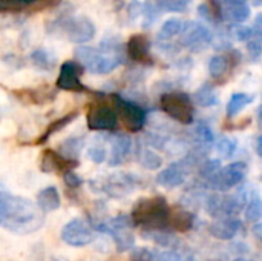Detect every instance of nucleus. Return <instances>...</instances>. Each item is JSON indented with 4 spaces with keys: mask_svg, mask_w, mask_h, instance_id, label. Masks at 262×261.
I'll return each mask as SVG.
<instances>
[{
    "mask_svg": "<svg viewBox=\"0 0 262 261\" xmlns=\"http://www.w3.org/2000/svg\"><path fill=\"white\" fill-rule=\"evenodd\" d=\"M45 212L29 198L0 189V226L17 235H29L41 229Z\"/></svg>",
    "mask_w": 262,
    "mask_h": 261,
    "instance_id": "obj_1",
    "label": "nucleus"
},
{
    "mask_svg": "<svg viewBox=\"0 0 262 261\" xmlns=\"http://www.w3.org/2000/svg\"><path fill=\"white\" fill-rule=\"evenodd\" d=\"M170 208L164 197H147L138 200L130 212L134 228L140 229H170L169 228ZM172 231V229H170Z\"/></svg>",
    "mask_w": 262,
    "mask_h": 261,
    "instance_id": "obj_2",
    "label": "nucleus"
},
{
    "mask_svg": "<svg viewBox=\"0 0 262 261\" xmlns=\"http://www.w3.org/2000/svg\"><path fill=\"white\" fill-rule=\"evenodd\" d=\"M95 231L111 235L120 254L130 251L135 245L134 223L126 214H120L114 218H106L95 228Z\"/></svg>",
    "mask_w": 262,
    "mask_h": 261,
    "instance_id": "obj_3",
    "label": "nucleus"
},
{
    "mask_svg": "<svg viewBox=\"0 0 262 261\" xmlns=\"http://www.w3.org/2000/svg\"><path fill=\"white\" fill-rule=\"evenodd\" d=\"M246 200L236 192L229 195L210 194L206 197L204 206L210 217L213 218H226V217H238L246 206Z\"/></svg>",
    "mask_w": 262,
    "mask_h": 261,
    "instance_id": "obj_4",
    "label": "nucleus"
},
{
    "mask_svg": "<svg viewBox=\"0 0 262 261\" xmlns=\"http://www.w3.org/2000/svg\"><path fill=\"white\" fill-rule=\"evenodd\" d=\"M75 57L92 74H109L120 65L118 57L103 54L101 51L94 49V48H88V46L77 48Z\"/></svg>",
    "mask_w": 262,
    "mask_h": 261,
    "instance_id": "obj_5",
    "label": "nucleus"
},
{
    "mask_svg": "<svg viewBox=\"0 0 262 261\" xmlns=\"http://www.w3.org/2000/svg\"><path fill=\"white\" fill-rule=\"evenodd\" d=\"M161 109L173 120L190 125L193 122V105L187 94L167 92L161 97Z\"/></svg>",
    "mask_w": 262,
    "mask_h": 261,
    "instance_id": "obj_6",
    "label": "nucleus"
},
{
    "mask_svg": "<svg viewBox=\"0 0 262 261\" xmlns=\"http://www.w3.org/2000/svg\"><path fill=\"white\" fill-rule=\"evenodd\" d=\"M246 175H247V165L243 162H235L227 165L226 168H221L218 174L210 182H207V186L215 191L226 192L232 188L239 186L244 182Z\"/></svg>",
    "mask_w": 262,
    "mask_h": 261,
    "instance_id": "obj_7",
    "label": "nucleus"
},
{
    "mask_svg": "<svg viewBox=\"0 0 262 261\" xmlns=\"http://www.w3.org/2000/svg\"><path fill=\"white\" fill-rule=\"evenodd\" d=\"M181 45L193 52H198L209 46L213 40V35L207 26L200 22H187L181 29Z\"/></svg>",
    "mask_w": 262,
    "mask_h": 261,
    "instance_id": "obj_8",
    "label": "nucleus"
},
{
    "mask_svg": "<svg viewBox=\"0 0 262 261\" xmlns=\"http://www.w3.org/2000/svg\"><path fill=\"white\" fill-rule=\"evenodd\" d=\"M61 240L68 246L72 248H83L92 243L94 240V229L91 225L83 218H74L68 222L61 229Z\"/></svg>",
    "mask_w": 262,
    "mask_h": 261,
    "instance_id": "obj_9",
    "label": "nucleus"
},
{
    "mask_svg": "<svg viewBox=\"0 0 262 261\" xmlns=\"http://www.w3.org/2000/svg\"><path fill=\"white\" fill-rule=\"evenodd\" d=\"M115 111H117V114H120L123 123L126 125V128L130 132H138L146 123L144 109L130 100L117 97L115 98Z\"/></svg>",
    "mask_w": 262,
    "mask_h": 261,
    "instance_id": "obj_10",
    "label": "nucleus"
},
{
    "mask_svg": "<svg viewBox=\"0 0 262 261\" xmlns=\"http://www.w3.org/2000/svg\"><path fill=\"white\" fill-rule=\"evenodd\" d=\"M63 31L66 37L74 43H86L95 35V26L92 20L84 15L66 18V22L63 23Z\"/></svg>",
    "mask_w": 262,
    "mask_h": 261,
    "instance_id": "obj_11",
    "label": "nucleus"
},
{
    "mask_svg": "<svg viewBox=\"0 0 262 261\" xmlns=\"http://www.w3.org/2000/svg\"><path fill=\"white\" fill-rule=\"evenodd\" d=\"M118 123L115 109L107 105H94L88 112V126L92 131H109Z\"/></svg>",
    "mask_w": 262,
    "mask_h": 261,
    "instance_id": "obj_12",
    "label": "nucleus"
},
{
    "mask_svg": "<svg viewBox=\"0 0 262 261\" xmlns=\"http://www.w3.org/2000/svg\"><path fill=\"white\" fill-rule=\"evenodd\" d=\"M137 186V182L129 174H115L100 183V192L107 194L112 198H120L130 194Z\"/></svg>",
    "mask_w": 262,
    "mask_h": 261,
    "instance_id": "obj_13",
    "label": "nucleus"
},
{
    "mask_svg": "<svg viewBox=\"0 0 262 261\" xmlns=\"http://www.w3.org/2000/svg\"><path fill=\"white\" fill-rule=\"evenodd\" d=\"M243 229V223L236 217H226V218H216L209 228L210 234L223 242H230L233 240Z\"/></svg>",
    "mask_w": 262,
    "mask_h": 261,
    "instance_id": "obj_14",
    "label": "nucleus"
},
{
    "mask_svg": "<svg viewBox=\"0 0 262 261\" xmlns=\"http://www.w3.org/2000/svg\"><path fill=\"white\" fill-rule=\"evenodd\" d=\"M187 177V169L181 163H173L167 168H164L157 175V183L163 188H177L184 185Z\"/></svg>",
    "mask_w": 262,
    "mask_h": 261,
    "instance_id": "obj_15",
    "label": "nucleus"
},
{
    "mask_svg": "<svg viewBox=\"0 0 262 261\" xmlns=\"http://www.w3.org/2000/svg\"><path fill=\"white\" fill-rule=\"evenodd\" d=\"M111 148H112V151H111V157H109V165L118 166V165L124 163L126 158H129V155L132 154V140L127 135L117 134L112 137Z\"/></svg>",
    "mask_w": 262,
    "mask_h": 261,
    "instance_id": "obj_16",
    "label": "nucleus"
},
{
    "mask_svg": "<svg viewBox=\"0 0 262 261\" xmlns=\"http://www.w3.org/2000/svg\"><path fill=\"white\" fill-rule=\"evenodd\" d=\"M57 86L66 91H81L84 86L80 82L78 69L72 62H64L60 68V74L57 78Z\"/></svg>",
    "mask_w": 262,
    "mask_h": 261,
    "instance_id": "obj_17",
    "label": "nucleus"
},
{
    "mask_svg": "<svg viewBox=\"0 0 262 261\" xmlns=\"http://www.w3.org/2000/svg\"><path fill=\"white\" fill-rule=\"evenodd\" d=\"M77 165V162L68 160L63 155H60L58 152L54 151H45L43 157H41V165L40 169L43 172H64L72 169Z\"/></svg>",
    "mask_w": 262,
    "mask_h": 261,
    "instance_id": "obj_18",
    "label": "nucleus"
},
{
    "mask_svg": "<svg viewBox=\"0 0 262 261\" xmlns=\"http://www.w3.org/2000/svg\"><path fill=\"white\" fill-rule=\"evenodd\" d=\"M196 222V217L192 211L189 209H175L173 212L170 211L169 215V228L173 232H189L193 229Z\"/></svg>",
    "mask_w": 262,
    "mask_h": 261,
    "instance_id": "obj_19",
    "label": "nucleus"
},
{
    "mask_svg": "<svg viewBox=\"0 0 262 261\" xmlns=\"http://www.w3.org/2000/svg\"><path fill=\"white\" fill-rule=\"evenodd\" d=\"M149 51H150V42L147 37L141 34H135L129 38L127 43V54L135 62H146L149 60Z\"/></svg>",
    "mask_w": 262,
    "mask_h": 261,
    "instance_id": "obj_20",
    "label": "nucleus"
},
{
    "mask_svg": "<svg viewBox=\"0 0 262 261\" xmlns=\"http://www.w3.org/2000/svg\"><path fill=\"white\" fill-rule=\"evenodd\" d=\"M61 198L55 186H48L41 189L37 194V206L46 214V212H54L60 208Z\"/></svg>",
    "mask_w": 262,
    "mask_h": 261,
    "instance_id": "obj_21",
    "label": "nucleus"
},
{
    "mask_svg": "<svg viewBox=\"0 0 262 261\" xmlns=\"http://www.w3.org/2000/svg\"><path fill=\"white\" fill-rule=\"evenodd\" d=\"M221 14L226 20L233 23H243L250 17V6L249 3H238V5H223Z\"/></svg>",
    "mask_w": 262,
    "mask_h": 261,
    "instance_id": "obj_22",
    "label": "nucleus"
},
{
    "mask_svg": "<svg viewBox=\"0 0 262 261\" xmlns=\"http://www.w3.org/2000/svg\"><path fill=\"white\" fill-rule=\"evenodd\" d=\"M83 145H84V140L81 137H71L58 146V154L68 160L77 162V158L83 149Z\"/></svg>",
    "mask_w": 262,
    "mask_h": 261,
    "instance_id": "obj_23",
    "label": "nucleus"
},
{
    "mask_svg": "<svg viewBox=\"0 0 262 261\" xmlns=\"http://www.w3.org/2000/svg\"><path fill=\"white\" fill-rule=\"evenodd\" d=\"M183 25H184V22L178 17H172V18L166 20L163 23L160 32H158V38L160 40H170V38L177 37L181 32Z\"/></svg>",
    "mask_w": 262,
    "mask_h": 261,
    "instance_id": "obj_24",
    "label": "nucleus"
},
{
    "mask_svg": "<svg viewBox=\"0 0 262 261\" xmlns=\"http://www.w3.org/2000/svg\"><path fill=\"white\" fill-rule=\"evenodd\" d=\"M252 102H253V98H252L249 94H243V92L233 94V95L230 97V100H229V105H227V115H229V117L236 115V114L241 112L246 106H249Z\"/></svg>",
    "mask_w": 262,
    "mask_h": 261,
    "instance_id": "obj_25",
    "label": "nucleus"
},
{
    "mask_svg": "<svg viewBox=\"0 0 262 261\" xmlns=\"http://www.w3.org/2000/svg\"><path fill=\"white\" fill-rule=\"evenodd\" d=\"M195 102L201 108H210V106H213V105L218 103V97H216V94H215V91H213L212 86L204 85L203 88H200L195 92Z\"/></svg>",
    "mask_w": 262,
    "mask_h": 261,
    "instance_id": "obj_26",
    "label": "nucleus"
},
{
    "mask_svg": "<svg viewBox=\"0 0 262 261\" xmlns=\"http://www.w3.org/2000/svg\"><path fill=\"white\" fill-rule=\"evenodd\" d=\"M31 60L34 62L35 66L41 68V69H52L55 66V58L52 57V54L46 49H35L31 54Z\"/></svg>",
    "mask_w": 262,
    "mask_h": 261,
    "instance_id": "obj_27",
    "label": "nucleus"
},
{
    "mask_svg": "<svg viewBox=\"0 0 262 261\" xmlns=\"http://www.w3.org/2000/svg\"><path fill=\"white\" fill-rule=\"evenodd\" d=\"M140 163L143 168H146L149 171H157L163 166V158L155 151L147 148V149H143L141 157H140Z\"/></svg>",
    "mask_w": 262,
    "mask_h": 261,
    "instance_id": "obj_28",
    "label": "nucleus"
},
{
    "mask_svg": "<svg viewBox=\"0 0 262 261\" xmlns=\"http://www.w3.org/2000/svg\"><path fill=\"white\" fill-rule=\"evenodd\" d=\"M244 217H246V222H249V223H252V225L256 223V222H261L262 203L258 197H253V198L246 205Z\"/></svg>",
    "mask_w": 262,
    "mask_h": 261,
    "instance_id": "obj_29",
    "label": "nucleus"
},
{
    "mask_svg": "<svg viewBox=\"0 0 262 261\" xmlns=\"http://www.w3.org/2000/svg\"><path fill=\"white\" fill-rule=\"evenodd\" d=\"M223 166H221V162L218 158H215V160H204L200 165V177L207 183V182H210L218 174V171Z\"/></svg>",
    "mask_w": 262,
    "mask_h": 261,
    "instance_id": "obj_30",
    "label": "nucleus"
},
{
    "mask_svg": "<svg viewBox=\"0 0 262 261\" xmlns=\"http://www.w3.org/2000/svg\"><path fill=\"white\" fill-rule=\"evenodd\" d=\"M236 149H238V143L230 137H223L216 143V152L220 154L221 158H226V160L232 158L235 155Z\"/></svg>",
    "mask_w": 262,
    "mask_h": 261,
    "instance_id": "obj_31",
    "label": "nucleus"
},
{
    "mask_svg": "<svg viewBox=\"0 0 262 261\" xmlns=\"http://www.w3.org/2000/svg\"><path fill=\"white\" fill-rule=\"evenodd\" d=\"M192 0H158L157 5L160 6V9L163 11H169V12H183L187 9V6L190 5Z\"/></svg>",
    "mask_w": 262,
    "mask_h": 261,
    "instance_id": "obj_32",
    "label": "nucleus"
},
{
    "mask_svg": "<svg viewBox=\"0 0 262 261\" xmlns=\"http://www.w3.org/2000/svg\"><path fill=\"white\" fill-rule=\"evenodd\" d=\"M227 58L223 55H213L209 60V72L212 77H221L227 69Z\"/></svg>",
    "mask_w": 262,
    "mask_h": 261,
    "instance_id": "obj_33",
    "label": "nucleus"
},
{
    "mask_svg": "<svg viewBox=\"0 0 262 261\" xmlns=\"http://www.w3.org/2000/svg\"><path fill=\"white\" fill-rule=\"evenodd\" d=\"M230 35L236 40H250L255 32H253V28L252 26H247V25H239V23H235L232 25L230 28Z\"/></svg>",
    "mask_w": 262,
    "mask_h": 261,
    "instance_id": "obj_34",
    "label": "nucleus"
},
{
    "mask_svg": "<svg viewBox=\"0 0 262 261\" xmlns=\"http://www.w3.org/2000/svg\"><path fill=\"white\" fill-rule=\"evenodd\" d=\"M195 134H196V137H198L200 143H201V145H206V146L212 145V143H213V140H215V134H213V131H212V129H210V126H209V125H206V123H200V125L195 128Z\"/></svg>",
    "mask_w": 262,
    "mask_h": 261,
    "instance_id": "obj_35",
    "label": "nucleus"
},
{
    "mask_svg": "<svg viewBox=\"0 0 262 261\" xmlns=\"http://www.w3.org/2000/svg\"><path fill=\"white\" fill-rule=\"evenodd\" d=\"M88 157H89L94 163L100 165V163L106 162V158H107V151H106L104 146L95 145V146H91V148L88 149Z\"/></svg>",
    "mask_w": 262,
    "mask_h": 261,
    "instance_id": "obj_36",
    "label": "nucleus"
},
{
    "mask_svg": "<svg viewBox=\"0 0 262 261\" xmlns=\"http://www.w3.org/2000/svg\"><path fill=\"white\" fill-rule=\"evenodd\" d=\"M154 261H183V258L177 249H166L158 254L154 252Z\"/></svg>",
    "mask_w": 262,
    "mask_h": 261,
    "instance_id": "obj_37",
    "label": "nucleus"
},
{
    "mask_svg": "<svg viewBox=\"0 0 262 261\" xmlns=\"http://www.w3.org/2000/svg\"><path fill=\"white\" fill-rule=\"evenodd\" d=\"M37 0H0V9L2 11H11V9H20L26 5H31Z\"/></svg>",
    "mask_w": 262,
    "mask_h": 261,
    "instance_id": "obj_38",
    "label": "nucleus"
},
{
    "mask_svg": "<svg viewBox=\"0 0 262 261\" xmlns=\"http://www.w3.org/2000/svg\"><path fill=\"white\" fill-rule=\"evenodd\" d=\"M130 261H154V252L147 248H137L130 254Z\"/></svg>",
    "mask_w": 262,
    "mask_h": 261,
    "instance_id": "obj_39",
    "label": "nucleus"
},
{
    "mask_svg": "<svg viewBox=\"0 0 262 261\" xmlns=\"http://www.w3.org/2000/svg\"><path fill=\"white\" fill-rule=\"evenodd\" d=\"M63 178H64V183H66V186H69V188H72V189H75V188H80V186L83 185V180H81V178H80L77 174H74L71 169L63 172Z\"/></svg>",
    "mask_w": 262,
    "mask_h": 261,
    "instance_id": "obj_40",
    "label": "nucleus"
},
{
    "mask_svg": "<svg viewBox=\"0 0 262 261\" xmlns=\"http://www.w3.org/2000/svg\"><path fill=\"white\" fill-rule=\"evenodd\" d=\"M247 51H249V55L250 58H255L258 60L261 57V42H259V37L256 38H250V42L247 43Z\"/></svg>",
    "mask_w": 262,
    "mask_h": 261,
    "instance_id": "obj_41",
    "label": "nucleus"
},
{
    "mask_svg": "<svg viewBox=\"0 0 262 261\" xmlns=\"http://www.w3.org/2000/svg\"><path fill=\"white\" fill-rule=\"evenodd\" d=\"M74 117H75V114H72V115H68V117H63L61 120H58V122L52 123V125H51V128L48 129V132L45 134V137H43V138H41L40 142H45V140H46V138H48V137H49L51 134L57 132V131H58L60 128H63L64 125H68V123H69V122H71V120H72Z\"/></svg>",
    "mask_w": 262,
    "mask_h": 261,
    "instance_id": "obj_42",
    "label": "nucleus"
},
{
    "mask_svg": "<svg viewBox=\"0 0 262 261\" xmlns=\"http://www.w3.org/2000/svg\"><path fill=\"white\" fill-rule=\"evenodd\" d=\"M144 15H146L144 26H147V25H150V23H154V22L157 20V17H158V9H157L154 5H147V6L144 8Z\"/></svg>",
    "mask_w": 262,
    "mask_h": 261,
    "instance_id": "obj_43",
    "label": "nucleus"
},
{
    "mask_svg": "<svg viewBox=\"0 0 262 261\" xmlns=\"http://www.w3.org/2000/svg\"><path fill=\"white\" fill-rule=\"evenodd\" d=\"M143 3L141 2H137V0H134L130 5H129V14H130V17L132 18H137V17H140L141 14H143Z\"/></svg>",
    "mask_w": 262,
    "mask_h": 261,
    "instance_id": "obj_44",
    "label": "nucleus"
},
{
    "mask_svg": "<svg viewBox=\"0 0 262 261\" xmlns=\"http://www.w3.org/2000/svg\"><path fill=\"white\" fill-rule=\"evenodd\" d=\"M255 226H253V229H252V232H253V235H255V238L258 240V242H261L262 240V225L261 222H256V223H253Z\"/></svg>",
    "mask_w": 262,
    "mask_h": 261,
    "instance_id": "obj_45",
    "label": "nucleus"
},
{
    "mask_svg": "<svg viewBox=\"0 0 262 261\" xmlns=\"http://www.w3.org/2000/svg\"><path fill=\"white\" fill-rule=\"evenodd\" d=\"M238 3H247V0H223V5H238Z\"/></svg>",
    "mask_w": 262,
    "mask_h": 261,
    "instance_id": "obj_46",
    "label": "nucleus"
},
{
    "mask_svg": "<svg viewBox=\"0 0 262 261\" xmlns=\"http://www.w3.org/2000/svg\"><path fill=\"white\" fill-rule=\"evenodd\" d=\"M256 152H258V155H261V137L258 138V143H256Z\"/></svg>",
    "mask_w": 262,
    "mask_h": 261,
    "instance_id": "obj_47",
    "label": "nucleus"
},
{
    "mask_svg": "<svg viewBox=\"0 0 262 261\" xmlns=\"http://www.w3.org/2000/svg\"><path fill=\"white\" fill-rule=\"evenodd\" d=\"M233 261H249V260H246V258H243V257H239V258H235Z\"/></svg>",
    "mask_w": 262,
    "mask_h": 261,
    "instance_id": "obj_48",
    "label": "nucleus"
}]
</instances>
